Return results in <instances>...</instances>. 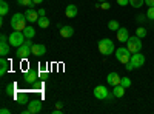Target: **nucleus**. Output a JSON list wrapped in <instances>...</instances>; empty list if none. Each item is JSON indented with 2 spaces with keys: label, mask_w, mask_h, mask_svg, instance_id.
I'll return each mask as SVG.
<instances>
[{
  "label": "nucleus",
  "mask_w": 154,
  "mask_h": 114,
  "mask_svg": "<svg viewBox=\"0 0 154 114\" xmlns=\"http://www.w3.org/2000/svg\"><path fill=\"white\" fill-rule=\"evenodd\" d=\"M26 17H25V14H20V12H16L14 16L11 17V26L14 31H23L25 28H26Z\"/></svg>",
  "instance_id": "1"
},
{
  "label": "nucleus",
  "mask_w": 154,
  "mask_h": 114,
  "mask_svg": "<svg viewBox=\"0 0 154 114\" xmlns=\"http://www.w3.org/2000/svg\"><path fill=\"white\" fill-rule=\"evenodd\" d=\"M17 57L22 59V60H26L31 54H32V42L31 39H26L25 40V43H22L19 48H17Z\"/></svg>",
  "instance_id": "2"
},
{
  "label": "nucleus",
  "mask_w": 154,
  "mask_h": 114,
  "mask_svg": "<svg viewBox=\"0 0 154 114\" xmlns=\"http://www.w3.org/2000/svg\"><path fill=\"white\" fill-rule=\"evenodd\" d=\"M97 48H99L100 54H103V56H109V54L116 53L114 42H112L111 39H102V40H99V43H97Z\"/></svg>",
  "instance_id": "3"
},
{
  "label": "nucleus",
  "mask_w": 154,
  "mask_h": 114,
  "mask_svg": "<svg viewBox=\"0 0 154 114\" xmlns=\"http://www.w3.org/2000/svg\"><path fill=\"white\" fill-rule=\"evenodd\" d=\"M143 65H145V56L140 54V53H134V54H131L130 62L126 63V69L131 71L134 68H140V66H143Z\"/></svg>",
  "instance_id": "4"
},
{
  "label": "nucleus",
  "mask_w": 154,
  "mask_h": 114,
  "mask_svg": "<svg viewBox=\"0 0 154 114\" xmlns=\"http://www.w3.org/2000/svg\"><path fill=\"white\" fill-rule=\"evenodd\" d=\"M126 48L131 51V54L140 53V49H142V40H140V37H137V35L130 37V39L126 40Z\"/></svg>",
  "instance_id": "5"
},
{
  "label": "nucleus",
  "mask_w": 154,
  "mask_h": 114,
  "mask_svg": "<svg viewBox=\"0 0 154 114\" xmlns=\"http://www.w3.org/2000/svg\"><path fill=\"white\" fill-rule=\"evenodd\" d=\"M25 40H26V37H25L23 31H14V32H11V35H9V45L11 46L19 48L22 43H25Z\"/></svg>",
  "instance_id": "6"
},
{
  "label": "nucleus",
  "mask_w": 154,
  "mask_h": 114,
  "mask_svg": "<svg viewBox=\"0 0 154 114\" xmlns=\"http://www.w3.org/2000/svg\"><path fill=\"white\" fill-rule=\"evenodd\" d=\"M94 97L99 99V100H105V99L114 97V94L108 91V88H106L105 85H99V86L94 88Z\"/></svg>",
  "instance_id": "7"
},
{
  "label": "nucleus",
  "mask_w": 154,
  "mask_h": 114,
  "mask_svg": "<svg viewBox=\"0 0 154 114\" xmlns=\"http://www.w3.org/2000/svg\"><path fill=\"white\" fill-rule=\"evenodd\" d=\"M116 59H117L120 63H123V65H126V63L130 62V59H131V51L128 48L116 49Z\"/></svg>",
  "instance_id": "8"
},
{
  "label": "nucleus",
  "mask_w": 154,
  "mask_h": 114,
  "mask_svg": "<svg viewBox=\"0 0 154 114\" xmlns=\"http://www.w3.org/2000/svg\"><path fill=\"white\" fill-rule=\"evenodd\" d=\"M42 111V102L38 99H32L28 102V108L23 111V114H37Z\"/></svg>",
  "instance_id": "9"
},
{
  "label": "nucleus",
  "mask_w": 154,
  "mask_h": 114,
  "mask_svg": "<svg viewBox=\"0 0 154 114\" xmlns=\"http://www.w3.org/2000/svg\"><path fill=\"white\" fill-rule=\"evenodd\" d=\"M25 17H26V20L28 22H31V23H34V22H37L38 20V11H35V9H32V8H28L26 11H25Z\"/></svg>",
  "instance_id": "10"
},
{
  "label": "nucleus",
  "mask_w": 154,
  "mask_h": 114,
  "mask_svg": "<svg viewBox=\"0 0 154 114\" xmlns=\"http://www.w3.org/2000/svg\"><path fill=\"white\" fill-rule=\"evenodd\" d=\"M106 80H108V85H111V86H116V85H120V80H122V77L117 74V72H109L108 74V77H106Z\"/></svg>",
  "instance_id": "11"
},
{
  "label": "nucleus",
  "mask_w": 154,
  "mask_h": 114,
  "mask_svg": "<svg viewBox=\"0 0 154 114\" xmlns=\"http://www.w3.org/2000/svg\"><path fill=\"white\" fill-rule=\"evenodd\" d=\"M116 34H117V40L122 42V43H126V40L130 39V34H128V29L126 28H119L117 31H116Z\"/></svg>",
  "instance_id": "12"
},
{
  "label": "nucleus",
  "mask_w": 154,
  "mask_h": 114,
  "mask_svg": "<svg viewBox=\"0 0 154 114\" xmlns=\"http://www.w3.org/2000/svg\"><path fill=\"white\" fill-rule=\"evenodd\" d=\"M59 32H60V35L63 37V39H69V37L74 35V28L65 25V26H60V31Z\"/></svg>",
  "instance_id": "13"
},
{
  "label": "nucleus",
  "mask_w": 154,
  "mask_h": 114,
  "mask_svg": "<svg viewBox=\"0 0 154 114\" xmlns=\"http://www.w3.org/2000/svg\"><path fill=\"white\" fill-rule=\"evenodd\" d=\"M25 80H26V83H35L38 80V72L34 71V69H29L26 74H25Z\"/></svg>",
  "instance_id": "14"
},
{
  "label": "nucleus",
  "mask_w": 154,
  "mask_h": 114,
  "mask_svg": "<svg viewBox=\"0 0 154 114\" xmlns=\"http://www.w3.org/2000/svg\"><path fill=\"white\" fill-rule=\"evenodd\" d=\"M32 54L34 56H43L46 54V46L40 43H32Z\"/></svg>",
  "instance_id": "15"
},
{
  "label": "nucleus",
  "mask_w": 154,
  "mask_h": 114,
  "mask_svg": "<svg viewBox=\"0 0 154 114\" xmlns=\"http://www.w3.org/2000/svg\"><path fill=\"white\" fill-rule=\"evenodd\" d=\"M77 6L75 5H68L66 8H65V16L68 17V19H74L75 16H77Z\"/></svg>",
  "instance_id": "16"
},
{
  "label": "nucleus",
  "mask_w": 154,
  "mask_h": 114,
  "mask_svg": "<svg viewBox=\"0 0 154 114\" xmlns=\"http://www.w3.org/2000/svg\"><path fill=\"white\" fill-rule=\"evenodd\" d=\"M125 90H126V88H123L122 85H116V86H114V90H112L114 97H117V99L123 97V96H125Z\"/></svg>",
  "instance_id": "17"
},
{
  "label": "nucleus",
  "mask_w": 154,
  "mask_h": 114,
  "mask_svg": "<svg viewBox=\"0 0 154 114\" xmlns=\"http://www.w3.org/2000/svg\"><path fill=\"white\" fill-rule=\"evenodd\" d=\"M14 97H16V100L20 103V105H28V97H26V94H23V93H16L14 94Z\"/></svg>",
  "instance_id": "18"
},
{
  "label": "nucleus",
  "mask_w": 154,
  "mask_h": 114,
  "mask_svg": "<svg viewBox=\"0 0 154 114\" xmlns=\"http://www.w3.org/2000/svg\"><path fill=\"white\" fill-rule=\"evenodd\" d=\"M8 66H9V63L5 57H2V60H0V75H5V72L8 71Z\"/></svg>",
  "instance_id": "19"
},
{
  "label": "nucleus",
  "mask_w": 154,
  "mask_h": 114,
  "mask_svg": "<svg viewBox=\"0 0 154 114\" xmlns=\"http://www.w3.org/2000/svg\"><path fill=\"white\" fill-rule=\"evenodd\" d=\"M9 46L11 45H8L6 42H0V54H2V57L9 54Z\"/></svg>",
  "instance_id": "20"
},
{
  "label": "nucleus",
  "mask_w": 154,
  "mask_h": 114,
  "mask_svg": "<svg viewBox=\"0 0 154 114\" xmlns=\"http://www.w3.org/2000/svg\"><path fill=\"white\" fill-rule=\"evenodd\" d=\"M8 11H9V5L5 2V0H2V2H0V16L5 17L8 14Z\"/></svg>",
  "instance_id": "21"
},
{
  "label": "nucleus",
  "mask_w": 154,
  "mask_h": 114,
  "mask_svg": "<svg viewBox=\"0 0 154 114\" xmlns=\"http://www.w3.org/2000/svg\"><path fill=\"white\" fill-rule=\"evenodd\" d=\"M23 34H25V37H26V39H32V37L35 35V29L32 28V26H26L23 29Z\"/></svg>",
  "instance_id": "22"
},
{
  "label": "nucleus",
  "mask_w": 154,
  "mask_h": 114,
  "mask_svg": "<svg viewBox=\"0 0 154 114\" xmlns=\"http://www.w3.org/2000/svg\"><path fill=\"white\" fill-rule=\"evenodd\" d=\"M37 23H38V26H40V28H48L49 26V19L46 16L45 17H38Z\"/></svg>",
  "instance_id": "23"
},
{
  "label": "nucleus",
  "mask_w": 154,
  "mask_h": 114,
  "mask_svg": "<svg viewBox=\"0 0 154 114\" xmlns=\"http://www.w3.org/2000/svg\"><path fill=\"white\" fill-rule=\"evenodd\" d=\"M119 28H120V25H119L117 20H109L108 22V29L109 31H117Z\"/></svg>",
  "instance_id": "24"
},
{
  "label": "nucleus",
  "mask_w": 154,
  "mask_h": 114,
  "mask_svg": "<svg viewBox=\"0 0 154 114\" xmlns=\"http://www.w3.org/2000/svg\"><path fill=\"white\" fill-rule=\"evenodd\" d=\"M136 35H137V37H140V39H143V37L146 35V29H145L143 26L137 28V29H136Z\"/></svg>",
  "instance_id": "25"
},
{
  "label": "nucleus",
  "mask_w": 154,
  "mask_h": 114,
  "mask_svg": "<svg viewBox=\"0 0 154 114\" xmlns=\"http://www.w3.org/2000/svg\"><path fill=\"white\" fill-rule=\"evenodd\" d=\"M143 3H145V0H130V5L133 8H140Z\"/></svg>",
  "instance_id": "26"
},
{
  "label": "nucleus",
  "mask_w": 154,
  "mask_h": 114,
  "mask_svg": "<svg viewBox=\"0 0 154 114\" xmlns=\"http://www.w3.org/2000/svg\"><path fill=\"white\" fill-rule=\"evenodd\" d=\"M120 85H122L123 88H130V86H131V79H130V77H122Z\"/></svg>",
  "instance_id": "27"
},
{
  "label": "nucleus",
  "mask_w": 154,
  "mask_h": 114,
  "mask_svg": "<svg viewBox=\"0 0 154 114\" xmlns=\"http://www.w3.org/2000/svg\"><path fill=\"white\" fill-rule=\"evenodd\" d=\"M17 2H19V5H23V6H26V8H31L34 5L32 0H17Z\"/></svg>",
  "instance_id": "28"
},
{
  "label": "nucleus",
  "mask_w": 154,
  "mask_h": 114,
  "mask_svg": "<svg viewBox=\"0 0 154 114\" xmlns=\"http://www.w3.org/2000/svg\"><path fill=\"white\" fill-rule=\"evenodd\" d=\"M146 17L154 20V6H148V12H146Z\"/></svg>",
  "instance_id": "29"
},
{
  "label": "nucleus",
  "mask_w": 154,
  "mask_h": 114,
  "mask_svg": "<svg viewBox=\"0 0 154 114\" xmlns=\"http://www.w3.org/2000/svg\"><path fill=\"white\" fill-rule=\"evenodd\" d=\"M6 93H8V96H9V94H16V93H14V83H11V85L6 86Z\"/></svg>",
  "instance_id": "30"
},
{
  "label": "nucleus",
  "mask_w": 154,
  "mask_h": 114,
  "mask_svg": "<svg viewBox=\"0 0 154 114\" xmlns=\"http://www.w3.org/2000/svg\"><path fill=\"white\" fill-rule=\"evenodd\" d=\"M109 6H111V5H109L108 0H106V2H102V3H100V8H102V9H109Z\"/></svg>",
  "instance_id": "31"
},
{
  "label": "nucleus",
  "mask_w": 154,
  "mask_h": 114,
  "mask_svg": "<svg viewBox=\"0 0 154 114\" xmlns=\"http://www.w3.org/2000/svg\"><path fill=\"white\" fill-rule=\"evenodd\" d=\"M117 3L120 6H126V5H130V0H117Z\"/></svg>",
  "instance_id": "32"
},
{
  "label": "nucleus",
  "mask_w": 154,
  "mask_h": 114,
  "mask_svg": "<svg viewBox=\"0 0 154 114\" xmlns=\"http://www.w3.org/2000/svg\"><path fill=\"white\" fill-rule=\"evenodd\" d=\"M38 16L45 17V16H46V11H45V9H38Z\"/></svg>",
  "instance_id": "33"
},
{
  "label": "nucleus",
  "mask_w": 154,
  "mask_h": 114,
  "mask_svg": "<svg viewBox=\"0 0 154 114\" xmlns=\"http://www.w3.org/2000/svg\"><path fill=\"white\" fill-rule=\"evenodd\" d=\"M0 42H8V37L5 34H2V35H0Z\"/></svg>",
  "instance_id": "34"
},
{
  "label": "nucleus",
  "mask_w": 154,
  "mask_h": 114,
  "mask_svg": "<svg viewBox=\"0 0 154 114\" xmlns=\"http://www.w3.org/2000/svg\"><path fill=\"white\" fill-rule=\"evenodd\" d=\"M0 114H9V109L8 108H2L0 109Z\"/></svg>",
  "instance_id": "35"
},
{
  "label": "nucleus",
  "mask_w": 154,
  "mask_h": 114,
  "mask_svg": "<svg viewBox=\"0 0 154 114\" xmlns=\"http://www.w3.org/2000/svg\"><path fill=\"white\" fill-rule=\"evenodd\" d=\"M145 3H146L148 6H154V0H145Z\"/></svg>",
  "instance_id": "36"
},
{
  "label": "nucleus",
  "mask_w": 154,
  "mask_h": 114,
  "mask_svg": "<svg viewBox=\"0 0 154 114\" xmlns=\"http://www.w3.org/2000/svg\"><path fill=\"white\" fill-rule=\"evenodd\" d=\"M32 2H34V5H40L43 0H32Z\"/></svg>",
  "instance_id": "37"
},
{
  "label": "nucleus",
  "mask_w": 154,
  "mask_h": 114,
  "mask_svg": "<svg viewBox=\"0 0 154 114\" xmlns=\"http://www.w3.org/2000/svg\"><path fill=\"white\" fill-rule=\"evenodd\" d=\"M62 106H63L62 102H57V103H56V108H60V109H62Z\"/></svg>",
  "instance_id": "38"
},
{
  "label": "nucleus",
  "mask_w": 154,
  "mask_h": 114,
  "mask_svg": "<svg viewBox=\"0 0 154 114\" xmlns=\"http://www.w3.org/2000/svg\"><path fill=\"white\" fill-rule=\"evenodd\" d=\"M99 2H106V0H99Z\"/></svg>",
  "instance_id": "39"
}]
</instances>
